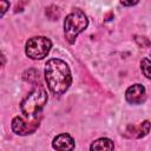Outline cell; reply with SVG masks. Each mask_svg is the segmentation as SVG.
<instances>
[{
    "label": "cell",
    "mask_w": 151,
    "mask_h": 151,
    "mask_svg": "<svg viewBox=\"0 0 151 151\" xmlns=\"http://www.w3.org/2000/svg\"><path fill=\"white\" fill-rule=\"evenodd\" d=\"M45 79L52 93L58 96L64 94L72 83L68 65L64 60L57 58L47 60L45 65Z\"/></svg>",
    "instance_id": "6da1fadb"
},
{
    "label": "cell",
    "mask_w": 151,
    "mask_h": 151,
    "mask_svg": "<svg viewBox=\"0 0 151 151\" xmlns=\"http://www.w3.org/2000/svg\"><path fill=\"white\" fill-rule=\"evenodd\" d=\"M87 25L88 19L81 9L74 8L70 14H67L64 20V35L67 42L74 44L78 34L81 33Z\"/></svg>",
    "instance_id": "7a4b0ae2"
},
{
    "label": "cell",
    "mask_w": 151,
    "mask_h": 151,
    "mask_svg": "<svg viewBox=\"0 0 151 151\" xmlns=\"http://www.w3.org/2000/svg\"><path fill=\"white\" fill-rule=\"evenodd\" d=\"M47 101V92L44 87L38 86L33 88L21 101L20 109L26 117H34L45 106Z\"/></svg>",
    "instance_id": "3957f363"
},
{
    "label": "cell",
    "mask_w": 151,
    "mask_h": 151,
    "mask_svg": "<svg viewBox=\"0 0 151 151\" xmlns=\"http://www.w3.org/2000/svg\"><path fill=\"white\" fill-rule=\"evenodd\" d=\"M52 47V42L46 37H33L27 40L25 52L26 55L33 60H40L45 58Z\"/></svg>",
    "instance_id": "277c9868"
},
{
    "label": "cell",
    "mask_w": 151,
    "mask_h": 151,
    "mask_svg": "<svg viewBox=\"0 0 151 151\" xmlns=\"http://www.w3.org/2000/svg\"><path fill=\"white\" fill-rule=\"evenodd\" d=\"M38 126H39V119L35 118L32 122H26L19 116L14 117L13 120H12V124H11V127H12L13 132L19 134V136L31 134L38 129Z\"/></svg>",
    "instance_id": "5b68a950"
},
{
    "label": "cell",
    "mask_w": 151,
    "mask_h": 151,
    "mask_svg": "<svg viewBox=\"0 0 151 151\" xmlns=\"http://www.w3.org/2000/svg\"><path fill=\"white\" fill-rule=\"evenodd\" d=\"M145 98H146L145 87L142 84H133L125 92V99L130 104H134V105L142 104L145 101Z\"/></svg>",
    "instance_id": "8992f818"
},
{
    "label": "cell",
    "mask_w": 151,
    "mask_h": 151,
    "mask_svg": "<svg viewBox=\"0 0 151 151\" xmlns=\"http://www.w3.org/2000/svg\"><path fill=\"white\" fill-rule=\"evenodd\" d=\"M52 146L55 150L67 151L74 149V140L68 133H60L57 137H54L52 142Z\"/></svg>",
    "instance_id": "52a82bcc"
},
{
    "label": "cell",
    "mask_w": 151,
    "mask_h": 151,
    "mask_svg": "<svg viewBox=\"0 0 151 151\" xmlns=\"http://www.w3.org/2000/svg\"><path fill=\"white\" fill-rule=\"evenodd\" d=\"M151 129V123L149 120H144L142 124L138 126L136 125H129L126 129V134L129 137H134V138H143L145 137Z\"/></svg>",
    "instance_id": "ba28073f"
},
{
    "label": "cell",
    "mask_w": 151,
    "mask_h": 151,
    "mask_svg": "<svg viewBox=\"0 0 151 151\" xmlns=\"http://www.w3.org/2000/svg\"><path fill=\"white\" fill-rule=\"evenodd\" d=\"M113 142L109 138H99L94 140L90 146L91 150H113Z\"/></svg>",
    "instance_id": "9c48e42d"
},
{
    "label": "cell",
    "mask_w": 151,
    "mask_h": 151,
    "mask_svg": "<svg viewBox=\"0 0 151 151\" xmlns=\"http://www.w3.org/2000/svg\"><path fill=\"white\" fill-rule=\"evenodd\" d=\"M22 78L26 81H28L31 84H34V83L39 81V72L37 70H34V68H29L28 71H25L24 72Z\"/></svg>",
    "instance_id": "30bf717a"
},
{
    "label": "cell",
    "mask_w": 151,
    "mask_h": 151,
    "mask_svg": "<svg viewBox=\"0 0 151 151\" xmlns=\"http://www.w3.org/2000/svg\"><path fill=\"white\" fill-rule=\"evenodd\" d=\"M140 70H142L143 74L146 78L151 79V60L150 59H147V58L142 59V61H140Z\"/></svg>",
    "instance_id": "8fae6325"
},
{
    "label": "cell",
    "mask_w": 151,
    "mask_h": 151,
    "mask_svg": "<svg viewBox=\"0 0 151 151\" xmlns=\"http://www.w3.org/2000/svg\"><path fill=\"white\" fill-rule=\"evenodd\" d=\"M134 40H136V42L138 44V46H140V47H149L150 45H151V42H150V40L147 39V38H145V37H136L134 38Z\"/></svg>",
    "instance_id": "7c38bea8"
},
{
    "label": "cell",
    "mask_w": 151,
    "mask_h": 151,
    "mask_svg": "<svg viewBox=\"0 0 151 151\" xmlns=\"http://www.w3.org/2000/svg\"><path fill=\"white\" fill-rule=\"evenodd\" d=\"M0 4H1V13H0V15L4 17L5 12L9 8V2L7 0H0Z\"/></svg>",
    "instance_id": "4fadbf2b"
},
{
    "label": "cell",
    "mask_w": 151,
    "mask_h": 151,
    "mask_svg": "<svg viewBox=\"0 0 151 151\" xmlns=\"http://www.w3.org/2000/svg\"><path fill=\"white\" fill-rule=\"evenodd\" d=\"M120 2H122L124 6H133V5L138 4L139 0H120Z\"/></svg>",
    "instance_id": "5bb4252c"
},
{
    "label": "cell",
    "mask_w": 151,
    "mask_h": 151,
    "mask_svg": "<svg viewBox=\"0 0 151 151\" xmlns=\"http://www.w3.org/2000/svg\"><path fill=\"white\" fill-rule=\"evenodd\" d=\"M25 2H27V0H21V1H20V5L18 4V5H17V7H15V12L21 11V9H22V5H24Z\"/></svg>",
    "instance_id": "9a60e30c"
}]
</instances>
